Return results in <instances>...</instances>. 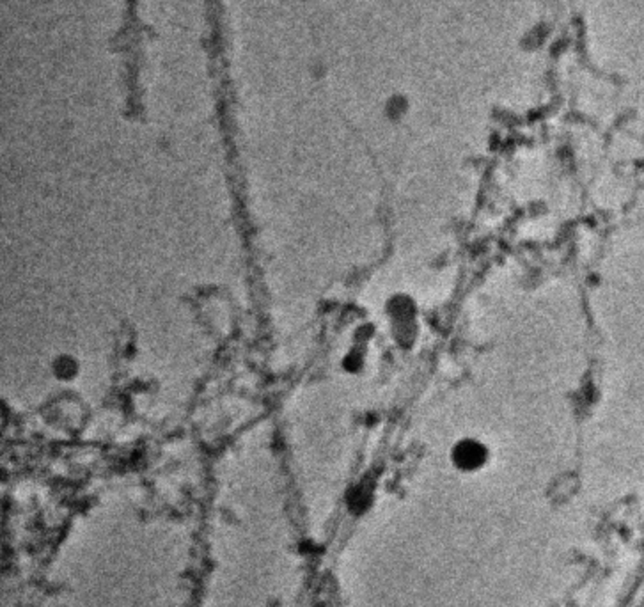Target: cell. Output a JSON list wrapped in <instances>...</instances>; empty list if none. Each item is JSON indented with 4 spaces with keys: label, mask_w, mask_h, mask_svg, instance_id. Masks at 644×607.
<instances>
[{
    "label": "cell",
    "mask_w": 644,
    "mask_h": 607,
    "mask_svg": "<svg viewBox=\"0 0 644 607\" xmlns=\"http://www.w3.org/2000/svg\"><path fill=\"white\" fill-rule=\"evenodd\" d=\"M76 371H78V366L73 359H59L57 363H55V375L59 376V379H73L76 375Z\"/></svg>",
    "instance_id": "obj_2"
},
{
    "label": "cell",
    "mask_w": 644,
    "mask_h": 607,
    "mask_svg": "<svg viewBox=\"0 0 644 607\" xmlns=\"http://www.w3.org/2000/svg\"><path fill=\"white\" fill-rule=\"evenodd\" d=\"M486 447L484 444L477 443L474 438H465L462 443H458L453 449V460L455 464L462 469H477L484 464L486 460Z\"/></svg>",
    "instance_id": "obj_1"
}]
</instances>
